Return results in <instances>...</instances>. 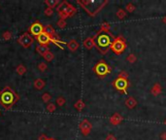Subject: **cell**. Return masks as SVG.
Instances as JSON below:
<instances>
[{
    "label": "cell",
    "instance_id": "1",
    "mask_svg": "<svg viewBox=\"0 0 166 140\" xmlns=\"http://www.w3.org/2000/svg\"><path fill=\"white\" fill-rule=\"evenodd\" d=\"M113 40H114L113 39V35L111 34L110 32L99 31L96 35H94L95 47H96L102 54H105V52H108Z\"/></svg>",
    "mask_w": 166,
    "mask_h": 140
},
{
    "label": "cell",
    "instance_id": "2",
    "mask_svg": "<svg viewBox=\"0 0 166 140\" xmlns=\"http://www.w3.org/2000/svg\"><path fill=\"white\" fill-rule=\"evenodd\" d=\"M17 99H19V96L10 88H5L0 92V104L5 108L12 107L17 101Z\"/></svg>",
    "mask_w": 166,
    "mask_h": 140
},
{
    "label": "cell",
    "instance_id": "3",
    "mask_svg": "<svg viewBox=\"0 0 166 140\" xmlns=\"http://www.w3.org/2000/svg\"><path fill=\"white\" fill-rule=\"evenodd\" d=\"M125 47H126L125 40L120 36V37H118V38L113 40L110 49L112 50L115 54L120 55V54H122V52H124V51L125 50Z\"/></svg>",
    "mask_w": 166,
    "mask_h": 140
},
{
    "label": "cell",
    "instance_id": "4",
    "mask_svg": "<svg viewBox=\"0 0 166 140\" xmlns=\"http://www.w3.org/2000/svg\"><path fill=\"white\" fill-rule=\"evenodd\" d=\"M94 72L96 73L98 76L102 77V76H105L107 75L108 73L111 72V67L108 65V64L105 62L104 61H100L99 62H97L94 66Z\"/></svg>",
    "mask_w": 166,
    "mask_h": 140
},
{
    "label": "cell",
    "instance_id": "5",
    "mask_svg": "<svg viewBox=\"0 0 166 140\" xmlns=\"http://www.w3.org/2000/svg\"><path fill=\"white\" fill-rule=\"evenodd\" d=\"M114 87L118 91L124 92V94H127V88H128V81L127 79H122V78H117L114 81Z\"/></svg>",
    "mask_w": 166,
    "mask_h": 140
},
{
    "label": "cell",
    "instance_id": "6",
    "mask_svg": "<svg viewBox=\"0 0 166 140\" xmlns=\"http://www.w3.org/2000/svg\"><path fill=\"white\" fill-rule=\"evenodd\" d=\"M30 32L34 35V36H39L40 34L44 32V27L42 26L41 24L39 22H35L30 27Z\"/></svg>",
    "mask_w": 166,
    "mask_h": 140
},
{
    "label": "cell",
    "instance_id": "7",
    "mask_svg": "<svg viewBox=\"0 0 166 140\" xmlns=\"http://www.w3.org/2000/svg\"><path fill=\"white\" fill-rule=\"evenodd\" d=\"M37 40H38V42L41 45H48L51 42V36L50 35H48L47 33H45V32H43L39 35V36H37Z\"/></svg>",
    "mask_w": 166,
    "mask_h": 140
},
{
    "label": "cell",
    "instance_id": "8",
    "mask_svg": "<svg viewBox=\"0 0 166 140\" xmlns=\"http://www.w3.org/2000/svg\"><path fill=\"white\" fill-rule=\"evenodd\" d=\"M19 43H21L22 46L24 47H28L29 45H31V43H32V38L31 37L29 36L28 34H24L22 36L19 38Z\"/></svg>",
    "mask_w": 166,
    "mask_h": 140
},
{
    "label": "cell",
    "instance_id": "9",
    "mask_svg": "<svg viewBox=\"0 0 166 140\" xmlns=\"http://www.w3.org/2000/svg\"><path fill=\"white\" fill-rule=\"evenodd\" d=\"M80 129H82L83 133H84L85 135H87V134L89 133L90 129H91V125H90L89 122H87V120H85V121H83L81 126H80Z\"/></svg>",
    "mask_w": 166,
    "mask_h": 140
},
{
    "label": "cell",
    "instance_id": "10",
    "mask_svg": "<svg viewBox=\"0 0 166 140\" xmlns=\"http://www.w3.org/2000/svg\"><path fill=\"white\" fill-rule=\"evenodd\" d=\"M84 45H85V47L87 49H89V50H90V49H92L93 47L95 46V42H94V36L92 37H89V38H87L84 41Z\"/></svg>",
    "mask_w": 166,
    "mask_h": 140
},
{
    "label": "cell",
    "instance_id": "11",
    "mask_svg": "<svg viewBox=\"0 0 166 140\" xmlns=\"http://www.w3.org/2000/svg\"><path fill=\"white\" fill-rule=\"evenodd\" d=\"M125 105H126L129 109H133L137 105V101H136V99L135 98H133L132 96H130V97H128L126 100H125Z\"/></svg>",
    "mask_w": 166,
    "mask_h": 140
},
{
    "label": "cell",
    "instance_id": "12",
    "mask_svg": "<svg viewBox=\"0 0 166 140\" xmlns=\"http://www.w3.org/2000/svg\"><path fill=\"white\" fill-rule=\"evenodd\" d=\"M122 121V118L120 116L119 114H115L114 116L112 117V118L110 119V122H112L113 125H115V126H117V125H119L120 122Z\"/></svg>",
    "mask_w": 166,
    "mask_h": 140
},
{
    "label": "cell",
    "instance_id": "13",
    "mask_svg": "<svg viewBox=\"0 0 166 140\" xmlns=\"http://www.w3.org/2000/svg\"><path fill=\"white\" fill-rule=\"evenodd\" d=\"M151 92L153 94V96H157L161 92V87H160L159 84H155L152 89H151Z\"/></svg>",
    "mask_w": 166,
    "mask_h": 140
},
{
    "label": "cell",
    "instance_id": "14",
    "mask_svg": "<svg viewBox=\"0 0 166 140\" xmlns=\"http://www.w3.org/2000/svg\"><path fill=\"white\" fill-rule=\"evenodd\" d=\"M48 51H49V48H48L47 46H45V45H40V46H38V48H37V52H38L40 55H42V56H45L46 52H48Z\"/></svg>",
    "mask_w": 166,
    "mask_h": 140
},
{
    "label": "cell",
    "instance_id": "15",
    "mask_svg": "<svg viewBox=\"0 0 166 140\" xmlns=\"http://www.w3.org/2000/svg\"><path fill=\"white\" fill-rule=\"evenodd\" d=\"M69 48L70 50H72V51H75V50L78 49V47H79V45H78V43L76 41H71L70 43L68 44Z\"/></svg>",
    "mask_w": 166,
    "mask_h": 140
},
{
    "label": "cell",
    "instance_id": "16",
    "mask_svg": "<svg viewBox=\"0 0 166 140\" xmlns=\"http://www.w3.org/2000/svg\"><path fill=\"white\" fill-rule=\"evenodd\" d=\"M136 57H135V55H133V54H130L129 56H128L126 57V61H129L130 63H134L135 61H136Z\"/></svg>",
    "mask_w": 166,
    "mask_h": 140
},
{
    "label": "cell",
    "instance_id": "17",
    "mask_svg": "<svg viewBox=\"0 0 166 140\" xmlns=\"http://www.w3.org/2000/svg\"><path fill=\"white\" fill-rule=\"evenodd\" d=\"M44 32H45V33H47L48 35H50V34H54V28H52V26H46V27H45V28H44Z\"/></svg>",
    "mask_w": 166,
    "mask_h": 140
},
{
    "label": "cell",
    "instance_id": "18",
    "mask_svg": "<svg viewBox=\"0 0 166 140\" xmlns=\"http://www.w3.org/2000/svg\"><path fill=\"white\" fill-rule=\"evenodd\" d=\"M125 9L127 10V12H129V13H132V12L134 11L135 9H136V7H135L132 3H128L126 6H125Z\"/></svg>",
    "mask_w": 166,
    "mask_h": 140
},
{
    "label": "cell",
    "instance_id": "19",
    "mask_svg": "<svg viewBox=\"0 0 166 140\" xmlns=\"http://www.w3.org/2000/svg\"><path fill=\"white\" fill-rule=\"evenodd\" d=\"M117 16H118V18L119 19H124V18H125V16H126V13L124 11V10H122V9H120L119 11L117 12Z\"/></svg>",
    "mask_w": 166,
    "mask_h": 140
},
{
    "label": "cell",
    "instance_id": "20",
    "mask_svg": "<svg viewBox=\"0 0 166 140\" xmlns=\"http://www.w3.org/2000/svg\"><path fill=\"white\" fill-rule=\"evenodd\" d=\"M100 31H104V32H110L109 31V24H107V22H105V24H103L101 26V30Z\"/></svg>",
    "mask_w": 166,
    "mask_h": 140
},
{
    "label": "cell",
    "instance_id": "21",
    "mask_svg": "<svg viewBox=\"0 0 166 140\" xmlns=\"http://www.w3.org/2000/svg\"><path fill=\"white\" fill-rule=\"evenodd\" d=\"M118 78H122V79H127L128 78V74L125 71H122L119 74V77Z\"/></svg>",
    "mask_w": 166,
    "mask_h": 140
},
{
    "label": "cell",
    "instance_id": "22",
    "mask_svg": "<svg viewBox=\"0 0 166 140\" xmlns=\"http://www.w3.org/2000/svg\"><path fill=\"white\" fill-rule=\"evenodd\" d=\"M44 57H45V59H48V61H51V59H52V55L51 54V52H46V55H45Z\"/></svg>",
    "mask_w": 166,
    "mask_h": 140
},
{
    "label": "cell",
    "instance_id": "23",
    "mask_svg": "<svg viewBox=\"0 0 166 140\" xmlns=\"http://www.w3.org/2000/svg\"><path fill=\"white\" fill-rule=\"evenodd\" d=\"M106 140H117V138H116V137L113 135V134H109V135L107 136Z\"/></svg>",
    "mask_w": 166,
    "mask_h": 140
},
{
    "label": "cell",
    "instance_id": "24",
    "mask_svg": "<svg viewBox=\"0 0 166 140\" xmlns=\"http://www.w3.org/2000/svg\"><path fill=\"white\" fill-rule=\"evenodd\" d=\"M160 138H161V140H166V132H162L161 135H160Z\"/></svg>",
    "mask_w": 166,
    "mask_h": 140
},
{
    "label": "cell",
    "instance_id": "25",
    "mask_svg": "<svg viewBox=\"0 0 166 140\" xmlns=\"http://www.w3.org/2000/svg\"><path fill=\"white\" fill-rule=\"evenodd\" d=\"M47 3L49 4V5H51V6L52 7V6H54V5L57 3V2H56V1H54V2H49V1H48Z\"/></svg>",
    "mask_w": 166,
    "mask_h": 140
},
{
    "label": "cell",
    "instance_id": "26",
    "mask_svg": "<svg viewBox=\"0 0 166 140\" xmlns=\"http://www.w3.org/2000/svg\"><path fill=\"white\" fill-rule=\"evenodd\" d=\"M162 21H163V22H164V24H166V18H164V19H163Z\"/></svg>",
    "mask_w": 166,
    "mask_h": 140
},
{
    "label": "cell",
    "instance_id": "27",
    "mask_svg": "<svg viewBox=\"0 0 166 140\" xmlns=\"http://www.w3.org/2000/svg\"><path fill=\"white\" fill-rule=\"evenodd\" d=\"M165 124H166V121H165Z\"/></svg>",
    "mask_w": 166,
    "mask_h": 140
}]
</instances>
